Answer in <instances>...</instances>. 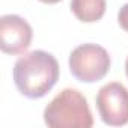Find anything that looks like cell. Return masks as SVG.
I'll list each match as a JSON object with an SVG mask.
<instances>
[{
	"instance_id": "6da1fadb",
	"label": "cell",
	"mask_w": 128,
	"mask_h": 128,
	"mask_svg": "<svg viewBox=\"0 0 128 128\" xmlns=\"http://www.w3.org/2000/svg\"><path fill=\"white\" fill-rule=\"evenodd\" d=\"M59 63L51 53L33 50L14 65V83L18 92L30 100L45 96L59 80Z\"/></svg>"
},
{
	"instance_id": "7a4b0ae2",
	"label": "cell",
	"mask_w": 128,
	"mask_h": 128,
	"mask_svg": "<svg viewBox=\"0 0 128 128\" xmlns=\"http://www.w3.org/2000/svg\"><path fill=\"white\" fill-rule=\"evenodd\" d=\"M44 122L51 128H90L94 118L88 100L77 89L66 88L45 107Z\"/></svg>"
},
{
	"instance_id": "3957f363",
	"label": "cell",
	"mask_w": 128,
	"mask_h": 128,
	"mask_svg": "<svg viewBox=\"0 0 128 128\" xmlns=\"http://www.w3.org/2000/svg\"><path fill=\"white\" fill-rule=\"evenodd\" d=\"M70 71L82 83L102 80L110 71V56L98 44H82L70 54Z\"/></svg>"
},
{
	"instance_id": "277c9868",
	"label": "cell",
	"mask_w": 128,
	"mask_h": 128,
	"mask_svg": "<svg viewBox=\"0 0 128 128\" xmlns=\"http://www.w3.org/2000/svg\"><path fill=\"white\" fill-rule=\"evenodd\" d=\"M101 120L110 126L128 124V89L118 82L104 84L95 98Z\"/></svg>"
},
{
	"instance_id": "5b68a950",
	"label": "cell",
	"mask_w": 128,
	"mask_h": 128,
	"mask_svg": "<svg viewBox=\"0 0 128 128\" xmlns=\"http://www.w3.org/2000/svg\"><path fill=\"white\" fill-rule=\"evenodd\" d=\"M30 24L20 15H3L0 18V48L6 54H23L32 44Z\"/></svg>"
},
{
	"instance_id": "8992f818",
	"label": "cell",
	"mask_w": 128,
	"mask_h": 128,
	"mask_svg": "<svg viewBox=\"0 0 128 128\" xmlns=\"http://www.w3.org/2000/svg\"><path fill=\"white\" fill-rule=\"evenodd\" d=\"M71 11L82 23H96L106 14V0H71Z\"/></svg>"
},
{
	"instance_id": "52a82bcc",
	"label": "cell",
	"mask_w": 128,
	"mask_h": 128,
	"mask_svg": "<svg viewBox=\"0 0 128 128\" xmlns=\"http://www.w3.org/2000/svg\"><path fill=\"white\" fill-rule=\"evenodd\" d=\"M118 23L125 32H128V3H125L119 9V12H118Z\"/></svg>"
},
{
	"instance_id": "ba28073f",
	"label": "cell",
	"mask_w": 128,
	"mask_h": 128,
	"mask_svg": "<svg viewBox=\"0 0 128 128\" xmlns=\"http://www.w3.org/2000/svg\"><path fill=\"white\" fill-rule=\"evenodd\" d=\"M41 3H45V5H54V3H59L62 0H39Z\"/></svg>"
},
{
	"instance_id": "9c48e42d",
	"label": "cell",
	"mask_w": 128,
	"mask_h": 128,
	"mask_svg": "<svg viewBox=\"0 0 128 128\" xmlns=\"http://www.w3.org/2000/svg\"><path fill=\"white\" fill-rule=\"evenodd\" d=\"M125 74H126V77H128V57H126V60H125Z\"/></svg>"
}]
</instances>
